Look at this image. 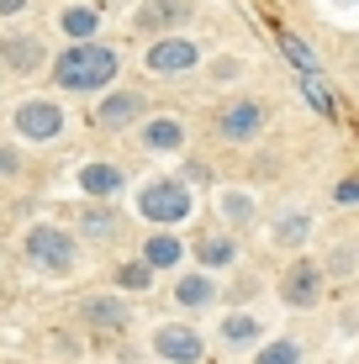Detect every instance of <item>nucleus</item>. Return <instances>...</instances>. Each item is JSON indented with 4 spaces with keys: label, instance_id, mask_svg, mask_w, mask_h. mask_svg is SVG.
Returning <instances> with one entry per match:
<instances>
[{
    "label": "nucleus",
    "instance_id": "26",
    "mask_svg": "<svg viewBox=\"0 0 359 364\" xmlns=\"http://www.w3.org/2000/svg\"><path fill=\"white\" fill-rule=\"evenodd\" d=\"M21 6H27V0H0V11H6V16H16Z\"/></svg>",
    "mask_w": 359,
    "mask_h": 364
},
{
    "label": "nucleus",
    "instance_id": "20",
    "mask_svg": "<svg viewBox=\"0 0 359 364\" xmlns=\"http://www.w3.org/2000/svg\"><path fill=\"white\" fill-rule=\"evenodd\" d=\"M232 338V343H249V338L259 333V317H249V311H238V317H227V328H222Z\"/></svg>",
    "mask_w": 359,
    "mask_h": 364
},
{
    "label": "nucleus",
    "instance_id": "8",
    "mask_svg": "<svg viewBox=\"0 0 359 364\" xmlns=\"http://www.w3.org/2000/svg\"><path fill=\"white\" fill-rule=\"evenodd\" d=\"M191 64H195V48L180 43V37H164V43L148 48V69H154V74H180Z\"/></svg>",
    "mask_w": 359,
    "mask_h": 364
},
{
    "label": "nucleus",
    "instance_id": "18",
    "mask_svg": "<svg viewBox=\"0 0 359 364\" xmlns=\"http://www.w3.org/2000/svg\"><path fill=\"white\" fill-rule=\"evenodd\" d=\"M111 232H117V217H111V211H101V206L85 211V237H111Z\"/></svg>",
    "mask_w": 359,
    "mask_h": 364
},
{
    "label": "nucleus",
    "instance_id": "10",
    "mask_svg": "<svg viewBox=\"0 0 359 364\" xmlns=\"http://www.w3.org/2000/svg\"><path fill=\"white\" fill-rule=\"evenodd\" d=\"M259 127H264V106H254V100H238L222 111V137H254Z\"/></svg>",
    "mask_w": 359,
    "mask_h": 364
},
{
    "label": "nucleus",
    "instance_id": "16",
    "mask_svg": "<svg viewBox=\"0 0 359 364\" xmlns=\"http://www.w3.org/2000/svg\"><path fill=\"white\" fill-rule=\"evenodd\" d=\"M64 32H69V37H80V43H90V32H95V11L69 6V11H64Z\"/></svg>",
    "mask_w": 359,
    "mask_h": 364
},
{
    "label": "nucleus",
    "instance_id": "24",
    "mask_svg": "<svg viewBox=\"0 0 359 364\" xmlns=\"http://www.w3.org/2000/svg\"><path fill=\"white\" fill-rule=\"evenodd\" d=\"M275 237H280V243H301V237H306V217H286Z\"/></svg>",
    "mask_w": 359,
    "mask_h": 364
},
{
    "label": "nucleus",
    "instance_id": "15",
    "mask_svg": "<svg viewBox=\"0 0 359 364\" xmlns=\"http://www.w3.org/2000/svg\"><path fill=\"white\" fill-rule=\"evenodd\" d=\"M175 296L185 301V306H206V301H212V280H206V274H185Z\"/></svg>",
    "mask_w": 359,
    "mask_h": 364
},
{
    "label": "nucleus",
    "instance_id": "4",
    "mask_svg": "<svg viewBox=\"0 0 359 364\" xmlns=\"http://www.w3.org/2000/svg\"><path fill=\"white\" fill-rule=\"evenodd\" d=\"M185 211H191V196H185V185L175 180H159L143 191V217L148 222H180Z\"/></svg>",
    "mask_w": 359,
    "mask_h": 364
},
{
    "label": "nucleus",
    "instance_id": "25",
    "mask_svg": "<svg viewBox=\"0 0 359 364\" xmlns=\"http://www.w3.org/2000/svg\"><path fill=\"white\" fill-rule=\"evenodd\" d=\"M333 200H343V206H359V174H354V180H338Z\"/></svg>",
    "mask_w": 359,
    "mask_h": 364
},
{
    "label": "nucleus",
    "instance_id": "1",
    "mask_svg": "<svg viewBox=\"0 0 359 364\" xmlns=\"http://www.w3.org/2000/svg\"><path fill=\"white\" fill-rule=\"evenodd\" d=\"M111 74H117V53L101 43H74L53 64V80L64 90H101V85H111Z\"/></svg>",
    "mask_w": 359,
    "mask_h": 364
},
{
    "label": "nucleus",
    "instance_id": "22",
    "mask_svg": "<svg viewBox=\"0 0 359 364\" xmlns=\"http://www.w3.org/2000/svg\"><path fill=\"white\" fill-rule=\"evenodd\" d=\"M296 359H301V354H296V343H269L254 364H296Z\"/></svg>",
    "mask_w": 359,
    "mask_h": 364
},
{
    "label": "nucleus",
    "instance_id": "14",
    "mask_svg": "<svg viewBox=\"0 0 359 364\" xmlns=\"http://www.w3.org/2000/svg\"><path fill=\"white\" fill-rule=\"evenodd\" d=\"M185 11H191V0H154V6L138 16V27L143 32H154V27H164V21H180Z\"/></svg>",
    "mask_w": 359,
    "mask_h": 364
},
{
    "label": "nucleus",
    "instance_id": "11",
    "mask_svg": "<svg viewBox=\"0 0 359 364\" xmlns=\"http://www.w3.org/2000/svg\"><path fill=\"white\" fill-rule=\"evenodd\" d=\"M80 191L95 196V200L117 196V191H122V169H117V164H85V169H80Z\"/></svg>",
    "mask_w": 359,
    "mask_h": 364
},
{
    "label": "nucleus",
    "instance_id": "17",
    "mask_svg": "<svg viewBox=\"0 0 359 364\" xmlns=\"http://www.w3.org/2000/svg\"><path fill=\"white\" fill-rule=\"evenodd\" d=\"M148 143H154V148H180L185 127H180V122H154V127H148Z\"/></svg>",
    "mask_w": 359,
    "mask_h": 364
},
{
    "label": "nucleus",
    "instance_id": "3",
    "mask_svg": "<svg viewBox=\"0 0 359 364\" xmlns=\"http://www.w3.org/2000/svg\"><path fill=\"white\" fill-rule=\"evenodd\" d=\"M280 48H286V58L296 64V74H301V85H306V100H312V106L328 117V111H333V95H328V85H323V69H317V58L306 53V43H301L296 32H280Z\"/></svg>",
    "mask_w": 359,
    "mask_h": 364
},
{
    "label": "nucleus",
    "instance_id": "2",
    "mask_svg": "<svg viewBox=\"0 0 359 364\" xmlns=\"http://www.w3.org/2000/svg\"><path fill=\"white\" fill-rule=\"evenodd\" d=\"M27 259L48 274H64L74 264V237L58 232V228H32L27 232Z\"/></svg>",
    "mask_w": 359,
    "mask_h": 364
},
{
    "label": "nucleus",
    "instance_id": "6",
    "mask_svg": "<svg viewBox=\"0 0 359 364\" xmlns=\"http://www.w3.org/2000/svg\"><path fill=\"white\" fill-rule=\"evenodd\" d=\"M16 127L27 137H53L58 127H64V111H58L53 100H27V106L16 111Z\"/></svg>",
    "mask_w": 359,
    "mask_h": 364
},
{
    "label": "nucleus",
    "instance_id": "7",
    "mask_svg": "<svg viewBox=\"0 0 359 364\" xmlns=\"http://www.w3.org/2000/svg\"><path fill=\"white\" fill-rule=\"evenodd\" d=\"M127 322H132L127 301H117V296H90V301H85V328L117 333V328H127Z\"/></svg>",
    "mask_w": 359,
    "mask_h": 364
},
{
    "label": "nucleus",
    "instance_id": "19",
    "mask_svg": "<svg viewBox=\"0 0 359 364\" xmlns=\"http://www.w3.org/2000/svg\"><path fill=\"white\" fill-rule=\"evenodd\" d=\"M6 58H11L16 69H32L37 58H43V48H37V43H21V37H16V43H6Z\"/></svg>",
    "mask_w": 359,
    "mask_h": 364
},
{
    "label": "nucleus",
    "instance_id": "21",
    "mask_svg": "<svg viewBox=\"0 0 359 364\" xmlns=\"http://www.w3.org/2000/svg\"><path fill=\"white\" fill-rule=\"evenodd\" d=\"M148 274H154V264L143 259V264H122V274H117V280L127 285V291H143V285H148Z\"/></svg>",
    "mask_w": 359,
    "mask_h": 364
},
{
    "label": "nucleus",
    "instance_id": "12",
    "mask_svg": "<svg viewBox=\"0 0 359 364\" xmlns=\"http://www.w3.org/2000/svg\"><path fill=\"white\" fill-rule=\"evenodd\" d=\"M138 111H143V95H111L106 106H101V127L106 132H122V127H132V122H138Z\"/></svg>",
    "mask_w": 359,
    "mask_h": 364
},
{
    "label": "nucleus",
    "instance_id": "13",
    "mask_svg": "<svg viewBox=\"0 0 359 364\" xmlns=\"http://www.w3.org/2000/svg\"><path fill=\"white\" fill-rule=\"evenodd\" d=\"M143 259H148L154 269L180 264V237H175V232H154V237H148V248H143Z\"/></svg>",
    "mask_w": 359,
    "mask_h": 364
},
{
    "label": "nucleus",
    "instance_id": "9",
    "mask_svg": "<svg viewBox=\"0 0 359 364\" xmlns=\"http://www.w3.org/2000/svg\"><path fill=\"white\" fill-rule=\"evenodd\" d=\"M317 280H323V274H317L312 259H296L291 274H286V301L291 306H312L317 301Z\"/></svg>",
    "mask_w": 359,
    "mask_h": 364
},
{
    "label": "nucleus",
    "instance_id": "5",
    "mask_svg": "<svg viewBox=\"0 0 359 364\" xmlns=\"http://www.w3.org/2000/svg\"><path fill=\"white\" fill-rule=\"evenodd\" d=\"M154 348L169 364H195V359H201V338H195L191 328H180V322H164V328L154 333Z\"/></svg>",
    "mask_w": 359,
    "mask_h": 364
},
{
    "label": "nucleus",
    "instance_id": "23",
    "mask_svg": "<svg viewBox=\"0 0 359 364\" xmlns=\"http://www.w3.org/2000/svg\"><path fill=\"white\" fill-rule=\"evenodd\" d=\"M201 264H232V243H201Z\"/></svg>",
    "mask_w": 359,
    "mask_h": 364
}]
</instances>
